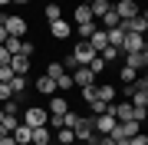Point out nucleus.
<instances>
[{
  "label": "nucleus",
  "instance_id": "f257e3e1",
  "mask_svg": "<svg viewBox=\"0 0 148 145\" xmlns=\"http://www.w3.org/2000/svg\"><path fill=\"white\" fill-rule=\"evenodd\" d=\"M0 23H3V30H7V36H27V30H30V23H27V16H20V13H0Z\"/></svg>",
  "mask_w": 148,
  "mask_h": 145
},
{
  "label": "nucleus",
  "instance_id": "f03ea898",
  "mask_svg": "<svg viewBox=\"0 0 148 145\" xmlns=\"http://www.w3.org/2000/svg\"><path fill=\"white\" fill-rule=\"evenodd\" d=\"M46 119H49L46 106H27V109L20 112V122H23V125H30V129H36V125H46Z\"/></svg>",
  "mask_w": 148,
  "mask_h": 145
},
{
  "label": "nucleus",
  "instance_id": "7ed1b4c3",
  "mask_svg": "<svg viewBox=\"0 0 148 145\" xmlns=\"http://www.w3.org/2000/svg\"><path fill=\"white\" fill-rule=\"evenodd\" d=\"M73 135H76V142H86V145H95V142H99V135H95V129H92V115H82L79 125L73 129Z\"/></svg>",
  "mask_w": 148,
  "mask_h": 145
},
{
  "label": "nucleus",
  "instance_id": "20e7f679",
  "mask_svg": "<svg viewBox=\"0 0 148 145\" xmlns=\"http://www.w3.org/2000/svg\"><path fill=\"white\" fill-rule=\"evenodd\" d=\"M69 76H73V86H76V89H82V86H95V79H99V76L89 69V66H76Z\"/></svg>",
  "mask_w": 148,
  "mask_h": 145
},
{
  "label": "nucleus",
  "instance_id": "39448f33",
  "mask_svg": "<svg viewBox=\"0 0 148 145\" xmlns=\"http://www.w3.org/2000/svg\"><path fill=\"white\" fill-rule=\"evenodd\" d=\"M138 49H148L145 36H142V33H125V40H122L119 53H138Z\"/></svg>",
  "mask_w": 148,
  "mask_h": 145
},
{
  "label": "nucleus",
  "instance_id": "423d86ee",
  "mask_svg": "<svg viewBox=\"0 0 148 145\" xmlns=\"http://www.w3.org/2000/svg\"><path fill=\"white\" fill-rule=\"evenodd\" d=\"M46 112H49V115H66V112H69V99H66V92H53V96H49Z\"/></svg>",
  "mask_w": 148,
  "mask_h": 145
},
{
  "label": "nucleus",
  "instance_id": "0eeeda50",
  "mask_svg": "<svg viewBox=\"0 0 148 145\" xmlns=\"http://www.w3.org/2000/svg\"><path fill=\"white\" fill-rule=\"evenodd\" d=\"M73 56H76V63H79V66H89V63H92V59L99 56V53H95V49L86 43V40H79V43L73 46Z\"/></svg>",
  "mask_w": 148,
  "mask_h": 145
},
{
  "label": "nucleus",
  "instance_id": "6e6552de",
  "mask_svg": "<svg viewBox=\"0 0 148 145\" xmlns=\"http://www.w3.org/2000/svg\"><path fill=\"white\" fill-rule=\"evenodd\" d=\"M119 27L125 30V33H142V36H145V33H148V16L138 13V16H132V20H122Z\"/></svg>",
  "mask_w": 148,
  "mask_h": 145
},
{
  "label": "nucleus",
  "instance_id": "1a4fd4ad",
  "mask_svg": "<svg viewBox=\"0 0 148 145\" xmlns=\"http://www.w3.org/2000/svg\"><path fill=\"white\" fill-rule=\"evenodd\" d=\"M112 10L119 13V20H132V16H138V13H142L135 0H119V3H112Z\"/></svg>",
  "mask_w": 148,
  "mask_h": 145
},
{
  "label": "nucleus",
  "instance_id": "9d476101",
  "mask_svg": "<svg viewBox=\"0 0 148 145\" xmlns=\"http://www.w3.org/2000/svg\"><path fill=\"white\" fill-rule=\"evenodd\" d=\"M49 33H53V40L66 43V40L73 36V23H66V20H53V23H49Z\"/></svg>",
  "mask_w": 148,
  "mask_h": 145
},
{
  "label": "nucleus",
  "instance_id": "9b49d317",
  "mask_svg": "<svg viewBox=\"0 0 148 145\" xmlns=\"http://www.w3.org/2000/svg\"><path fill=\"white\" fill-rule=\"evenodd\" d=\"M125 66H132V69L145 73V66H148V49H138V53H125Z\"/></svg>",
  "mask_w": 148,
  "mask_h": 145
},
{
  "label": "nucleus",
  "instance_id": "f8f14e48",
  "mask_svg": "<svg viewBox=\"0 0 148 145\" xmlns=\"http://www.w3.org/2000/svg\"><path fill=\"white\" fill-rule=\"evenodd\" d=\"M112 125H115V119H112V115H106V112H102V115H92V129H95V135H109Z\"/></svg>",
  "mask_w": 148,
  "mask_h": 145
},
{
  "label": "nucleus",
  "instance_id": "ddd939ff",
  "mask_svg": "<svg viewBox=\"0 0 148 145\" xmlns=\"http://www.w3.org/2000/svg\"><path fill=\"white\" fill-rule=\"evenodd\" d=\"M30 63H33L30 56H20V53H16V56H10V63H7V66L13 69V76H27V73H30Z\"/></svg>",
  "mask_w": 148,
  "mask_h": 145
},
{
  "label": "nucleus",
  "instance_id": "4468645a",
  "mask_svg": "<svg viewBox=\"0 0 148 145\" xmlns=\"http://www.w3.org/2000/svg\"><path fill=\"white\" fill-rule=\"evenodd\" d=\"M49 142H53V129L49 125H36L30 135V145H49Z\"/></svg>",
  "mask_w": 148,
  "mask_h": 145
},
{
  "label": "nucleus",
  "instance_id": "2eb2a0df",
  "mask_svg": "<svg viewBox=\"0 0 148 145\" xmlns=\"http://www.w3.org/2000/svg\"><path fill=\"white\" fill-rule=\"evenodd\" d=\"M95 99L115 102V82H95Z\"/></svg>",
  "mask_w": 148,
  "mask_h": 145
},
{
  "label": "nucleus",
  "instance_id": "dca6fc26",
  "mask_svg": "<svg viewBox=\"0 0 148 145\" xmlns=\"http://www.w3.org/2000/svg\"><path fill=\"white\" fill-rule=\"evenodd\" d=\"M33 86H36L40 96H53V92H56V79H49V76L43 73V76H36V82H33Z\"/></svg>",
  "mask_w": 148,
  "mask_h": 145
},
{
  "label": "nucleus",
  "instance_id": "f3484780",
  "mask_svg": "<svg viewBox=\"0 0 148 145\" xmlns=\"http://www.w3.org/2000/svg\"><path fill=\"white\" fill-rule=\"evenodd\" d=\"M86 43H89V46L95 49V53H102V49H106V46H109V40H106V30H102V27H99V30H95V33H92V36H89V40H86Z\"/></svg>",
  "mask_w": 148,
  "mask_h": 145
},
{
  "label": "nucleus",
  "instance_id": "a211bd4d",
  "mask_svg": "<svg viewBox=\"0 0 148 145\" xmlns=\"http://www.w3.org/2000/svg\"><path fill=\"white\" fill-rule=\"evenodd\" d=\"M95 23H99L102 30H112V27H119L122 20H119V13H115V10H112V7H109V10L102 13V16H99V20H95Z\"/></svg>",
  "mask_w": 148,
  "mask_h": 145
},
{
  "label": "nucleus",
  "instance_id": "6ab92c4d",
  "mask_svg": "<svg viewBox=\"0 0 148 145\" xmlns=\"http://www.w3.org/2000/svg\"><path fill=\"white\" fill-rule=\"evenodd\" d=\"M10 135H13V142H16V145H30V135H33V129L20 122V125H16V129H13Z\"/></svg>",
  "mask_w": 148,
  "mask_h": 145
},
{
  "label": "nucleus",
  "instance_id": "aec40b11",
  "mask_svg": "<svg viewBox=\"0 0 148 145\" xmlns=\"http://www.w3.org/2000/svg\"><path fill=\"white\" fill-rule=\"evenodd\" d=\"M53 142L56 145H76V135H73V129H56L53 132Z\"/></svg>",
  "mask_w": 148,
  "mask_h": 145
},
{
  "label": "nucleus",
  "instance_id": "412c9836",
  "mask_svg": "<svg viewBox=\"0 0 148 145\" xmlns=\"http://www.w3.org/2000/svg\"><path fill=\"white\" fill-rule=\"evenodd\" d=\"M112 7V0H89V13H92V20H99L102 13H106Z\"/></svg>",
  "mask_w": 148,
  "mask_h": 145
},
{
  "label": "nucleus",
  "instance_id": "4be33fe9",
  "mask_svg": "<svg viewBox=\"0 0 148 145\" xmlns=\"http://www.w3.org/2000/svg\"><path fill=\"white\" fill-rule=\"evenodd\" d=\"M106 40H109V46H122V40H125V30L122 27H112V30H106Z\"/></svg>",
  "mask_w": 148,
  "mask_h": 145
},
{
  "label": "nucleus",
  "instance_id": "5701e85b",
  "mask_svg": "<svg viewBox=\"0 0 148 145\" xmlns=\"http://www.w3.org/2000/svg\"><path fill=\"white\" fill-rule=\"evenodd\" d=\"M27 86H30L27 76H13V79H10V92H13V96H23V92H27Z\"/></svg>",
  "mask_w": 148,
  "mask_h": 145
},
{
  "label": "nucleus",
  "instance_id": "b1692460",
  "mask_svg": "<svg viewBox=\"0 0 148 145\" xmlns=\"http://www.w3.org/2000/svg\"><path fill=\"white\" fill-rule=\"evenodd\" d=\"M95 30H99V23H95V20H89V23H76V33H79V40H89Z\"/></svg>",
  "mask_w": 148,
  "mask_h": 145
},
{
  "label": "nucleus",
  "instance_id": "393cba45",
  "mask_svg": "<svg viewBox=\"0 0 148 145\" xmlns=\"http://www.w3.org/2000/svg\"><path fill=\"white\" fill-rule=\"evenodd\" d=\"M43 16H46L49 23H53V20H63V7H59V3H46V7H43Z\"/></svg>",
  "mask_w": 148,
  "mask_h": 145
},
{
  "label": "nucleus",
  "instance_id": "a878e982",
  "mask_svg": "<svg viewBox=\"0 0 148 145\" xmlns=\"http://www.w3.org/2000/svg\"><path fill=\"white\" fill-rule=\"evenodd\" d=\"M73 20H76V23H89V20H92L89 3H79V7H76V10H73Z\"/></svg>",
  "mask_w": 148,
  "mask_h": 145
},
{
  "label": "nucleus",
  "instance_id": "bb28decb",
  "mask_svg": "<svg viewBox=\"0 0 148 145\" xmlns=\"http://www.w3.org/2000/svg\"><path fill=\"white\" fill-rule=\"evenodd\" d=\"M20 43H23L20 36H7V40H3V43H0V46H3V49H7V53H10V56H16V53H20Z\"/></svg>",
  "mask_w": 148,
  "mask_h": 145
},
{
  "label": "nucleus",
  "instance_id": "cd10ccee",
  "mask_svg": "<svg viewBox=\"0 0 148 145\" xmlns=\"http://www.w3.org/2000/svg\"><path fill=\"white\" fill-rule=\"evenodd\" d=\"M69 89H76V86H73V76L63 73V76L56 79V92H69Z\"/></svg>",
  "mask_w": 148,
  "mask_h": 145
},
{
  "label": "nucleus",
  "instance_id": "c85d7f7f",
  "mask_svg": "<svg viewBox=\"0 0 148 145\" xmlns=\"http://www.w3.org/2000/svg\"><path fill=\"white\" fill-rule=\"evenodd\" d=\"M79 119H82L79 112H73V109H69V112L63 115V129H76V125H79Z\"/></svg>",
  "mask_w": 148,
  "mask_h": 145
},
{
  "label": "nucleus",
  "instance_id": "c756f323",
  "mask_svg": "<svg viewBox=\"0 0 148 145\" xmlns=\"http://www.w3.org/2000/svg\"><path fill=\"white\" fill-rule=\"evenodd\" d=\"M0 109H3L7 115H20V102H16V99H7V102H0Z\"/></svg>",
  "mask_w": 148,
  "mask_h": 145
},
{
  "label": "nucleus",
  "instance_id": "7c9ffc66",
  "mask_svg": "<svg viewBox=\"0 0 148 145\" xmlns=\"http://www.w3.org/2000/svg\"><path fill=\"white\" fill-rule=\"evenodd\" d=\"M0 125H3V132L10 135V132L16 129V125H20V115H3V122H0Z\"/></svg>",
  "mask_w": 148,
  "mask_h": 145
},
{
  "label": "nucleus",
  "instance_id": "2f4dec72",
  "mask_svg": "<svg viewBox=\"0 0 148 145\" xmlns=\"http://www.w3.org/2000/svg\"><path fill=\"white\" fill-rule=\"evenodd\" d=\"M135 76H138V69H132V66H122V69H119V79L122 82H135Z\"/></svg>",
  "mask_w": 148,
  "mask_h": 145
},
{
  "label": "nucleus",
  "instance_id": "473e14b6",
  "mask_svg": "<svg viewBox=\"0 0 148 145\" xmlns=\"http://www.w3.org/2000/svg\"><path fill=\"white\" fill-rule=\"evenodd\" d=\"M63 73H66V69H63V63H56V59H53V63L46 66V76H49V79H59Z\"/></svg>",
  "mask_w": 148,
  "mask_h": 145
},
{
  "label": "nucleus",
  "instance_id": "72a5a7b5",
  "mask_svg": "<svg viewBox=\"0 0 148 145\" xmlns=\"http://www.w3.org/2000/svg\"><path fill=\"white\" fill-rule=\"evenodd\" d=\"M106 66H109V63H106V59H102V56H95V59H92V63H89V69H92L95 76H102V73H106Z\"/></svg>",
  "mask_w": 148,
  "mask_h": 145
},
{
  "label": "nucleus",
  "instance_id": "f704fd0d",
  "mask_svg": "<svg viewBox=\"0 0 148 145\" xmlns=\"http://www.w3.org/2000/svg\"><path fill=\"white\" fill-rule=\"evenodd\" d=\"M33 53H36V43H33V40H23V43H20V56H30L33 59Z\"/></svg>",
  "mask_w": 148,
  "mask_h": 145
},
{
  "label": "nucleus",
  "instance_id": "c9c22d12",
  "mask_svg": "<svg viewBox=\"0 0 148 145\" xmlns=\"http://www.w3.org/2000/svg\"><path fill=\"white\" fill-rule=\"evenodd\" d=\"M99 56H102V59H106V63H115V59H119L122 53H119V49H115V46H106V49H102V53H99Z\"/></svg>",
  "mask_w": 148,
  "mask_h": 145
},
{
  "label": "nucleus",
  "instance_id": "e433bc0d",
  "mask_svg": "<svg viewBox=\"0 0 148 145\" xmlns=\"http://www.w3.org/2000/svg\"><path fill=\"white\" fill-rule=\"evenodd\" d=\"M106 106H109V102H102V99H92V102H89V112H92V115H102V112H106Z\"/></svg>",
  "mask_w": 148,
  "mask_h": 145
},
{
  "label": "nucleus",
  "instance_id": "4c0bfd02",
  "mask_svg": "<svg viewBox=\"0 0 148 145\" xmlns=\"http://www.w3.org/2000/svg\"><path fill=\"white\" fill-rule=\"evenodd\" d=\"M79 92H82V102H86V106H89V102L95 99V86H82Z\"/></svg>",
  "mask_w": 148,
  "mask_h": 145
},
{
  "label": "nucleus",
  "instance_id": "58836bf2",
  "mask_svg": "<svg viewBox=\"0 0 148 145\" xmlns=\"http://www.w3.org/2000/svg\"><path fill=\"white\" fill-rule=\"evenodd\" d=\"M7 99H13V92H10V82H0V102H7Z\"/></svg>",
  "mask_w": 148,
  "mask_h": 145
},
{
  "label": "nucleus",
  "instance_id": "ea45409f",
  "mask_svg": "<svg viewBox=\"0 0 148 145\" xmlns=\"http://www.w3.org/2000/svg\"><path fill=\"white\" fill-rule=\"evenodd\" d=\"M128 145H148V135L138 132V135H132V139H128Z\"/></svg>",
  "mask_w": 148,
  "mask_h": 145
},
{
  "label": "nucleus",
  "instance_id": "a19ab883",
  "mask_svg": "<svg viewBox=\"0 0 148 145\" xmlns=\"http://www.w3.org/2000/svg\"><path fill=\"white\" fill-rule=\"evenodd\" d=\"M76 66H79V63H76V56L69 53V56H66V63H63V69H76Z\"/></svg>",
  "mask_w": 148,
  "mask_h": 145
},
{
  "label": "nucleus",
  "instance_id": "79ce46f5",
  "mask_svg": "<svg viewBox=\"0 0 148 145\" xmlns=\"http://www.w3.org/2000/svg\"><path fill=\"white\" fill-rule=\"evenodd\" d=\"M95 145H115V139H112V135H99V142Z\"/></svg>",
  "mask_w": 148,
  "mask_h": 145
},
{
  "label": "nucleus",
  "instance_id": "37998d69",
  "mask_svg": "<svg viewBox=\"0 0 148 145\" xmlns=\"http://www.w3.org/2000/svg\"><path fill=\"white\" fill-rule=\"evenodd\" d=\"M7 63H10V53H7L3 46H0V66H7Z\"/></svg>",
  "mask_w": 148,
  "mask_h": 145
},
{
  "label": "nucleus",
  "instance_id": "c03bdc74",
  "mask_svg": "<svg viewBox=\"0 0 148 145\" xmlns=\"http://www.w3.org/2000/svg\"><path fill=\"white\" fill-rule=\"evenodd\" d=\"M0 145H16V142H13V135H0Z\"/></svg>",
  "mask_w": 148,
  "mask_h": 145
},
{
  "label": "nucleus",
  "instance_id": "a18cd8bd",
  "mask_svg": "<svg viewBox=\"0 0 148 145\" xmlns=\"http://www.w3.org/2000/svg\"><path fill=\"white\" fill-rule=\"evenodd\" d=\"M3 40H7V30H3V23H0V43H3Z\"/></svg>",
  "mask_w": 148,
  "mask_h": 145
},
{
  "label": "nucleus",
  "instance_id": "49530a36",
  "mask_svg": "<svg viewBox=\"0 0 148 145\" xmlns=\"http://www.w3.org/2000/svg\"><path fill=\"white\" fill-rule=\"evenodd\" d=\"M13 3H16V7H27V3H30V0H13Z\"/></svg>",
  "mask_w": 148,
  "mask_h": 145
},
{
  "label": "nucleus",
  "instance_id": "de8ad7c7",
  "mask_svg": "<svg viewBox=\"0 0 148 145\" xmlns=\"http://www.w3.org/2000/svg\"><path fill=\"white\" fill-rule=\"evenodd\" d=\"M10 3H13V0H0V7H10Z\"/></svg>",
  "mask_w": 148,
  "mask_h": 145
},
{
  "label": "nucleus",
  "instance_id": "09e8293b",
  "mask_svg": "<svg viewBox=\"0 0 148 145\" xmlns=\"http://www.w3.org/2000/svg\"><path fill=\"white\" fill-rule=\"evenodd\" d=\"M49 145H56V142H49Z\"/></svg>",
  "mask_w": 148,
  "mask_h": 145
}]
</instances>
